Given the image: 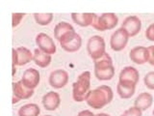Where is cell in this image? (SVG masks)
<instances>
[{"label":"cell","mask_w":154,"mask_h":116,"mask_svg":"<svg viewBox=\"0 0 154 116\" xmlns=\"http://www.w3.org/2000/svg\"><path fill=\"white\" fill-rule=\"evenodd\" d=\"M19 101H20V100H19V99H17V97L13 96V104H17V103H18Z\"/></svg>","instance_id":"obj_30"},{"label":"cell","mask_w":154,"mask_h":116,"mask_svg":"<svg viewBox=\"0 0 154 116\" xmlns=\"http://www.w3.org/2000/svg\"><path fill=\"white\" fill-rule=\"evenodd\" d=\"M135 90L136 87H130V86H124L120 83H118L117 86V92L119 96L122 99H130L135 94Z\"/></svg>","instance_id":"obj_22"},{"label":"cell","mask_w":154,"mask_h":116,"mask_svg":"<svg viewBox=\"0 0 154 116\" xmlns=\"http://www.w3.org/2000/svg\"><path fill=\"white\" fill-rule=\"evenodd\" d=\"M49 84L55 89H61L65 87L69 82V74L65 70H56L53 71L49 76Z\"/></svg>","instance_id":"obj_11"},{"label":"cell","mask_w":154,"mask_h":116,"mask_svg":"<svg viewBox=\"0 0 154 116\" xmlns=\"http://www.w3.org/2000/svg\"><path fill=\"white\" fill-rule=\"evenodd\" d=\"M95 116H111V115L107 114V113H98V114H96Z\"/></svg>","instance_id":"obj_31"},{"label":"cell","mask_w":154,"mask_h":116,"mask_svg":"<svg viewBox=\"0 0 154 116\" xmlns=\"http://www.w3.org/2000/svg\"><path fill=\"white\" fill-rule=\"evenodd\" d=\"M129 58L135 64L143 65L144 63L148 62V50L142 46L135 47L130 50Z\"/></svg>","instance_id":"obj_14"},{"label":"cell","mask_w":154,"mask_h":116,"mask_svg":"<svg viewBox=\"0 0 154 116\" xmlns=\"http://www.w3.org/2000/svg\"><path fill=\"white\" fill-rule=\"evenodd\" d=\"M94 76L98 80H110L114 77L115 67L108 53L94 61Z\"/></svg>","instance_id":"obj_3"},{"label":"cell","mask_w":154,"mask_h":116,"mask_svg":"<svg viewBox=\"0 0 154 116\" xmlns=\"http://www.w3.org/2000/svg\"><path fill=\"white\" fill-rule=\"evenodd\" d=\"M13 66H23L33 60V53L24 47L13 48Z\"/></svg>","instance_id":"obj_9"},{"label":"cell","mask_w":154,"mask_h":116,"mask_svg":"<svg viewBox=\"0 0 154 116\" xmlns=\"http://www.w3.org/2000/svg\"><path fill=\"white\" fill-rule=\"evenodd\" d=\"M51 60H52L51 55L42 51L41 50H38V48H36V50H34L33 61L37 66L41 68H46L47 66L50 65Z\"/></svg>","instance_id":"obj_19"},{"label":"cell","mask_w":154,"mask_h":116,"mask_svg":"<svg viewBox=\"0 0 154 116\" xmlns=\"http://www.w3.org/2000/svg\"><path fill=\"white\" fill-rule=\"evenodd\" d=\"M34 18L40 25H48L53 19V14H34Z\"/></svg>","instance_id":"obj_23"},{"label":"cell","mask_w":154,"mask_h":116,"mask_svg":"<svg viewBox=\"0 0 154 116\" xmlns=\"http://www.w3.org/2000/svg\"><path fill=\"white\" fill-rule=\"evenodd\" d=\"M122 28H123L124 30L127 32L129 37H134L141 31L142 21H141V19L136 16H130V17H127L123 21L122 24Z\"/></svg>","instance_id":"obj_12"},{"label":"cell","mask_w":154,"mask_h":116,"mask_svg":"<svg viewBox=\"0 0 154 116\" xmlns=\"http://www.w3.org/2000/svg\"><path fill=\"white\" fill-rule=\"evenodd\" d=\"M36 44L38 47V50L47 53V54H54L56 52V45L53 39L45 33H40L36 37Z\"/></svg>","instance_id":"obj_10"},{"label":"cell","mask_w":154,"mask_h":116,"mask_svg":"<svg viewBox=\"0 0 154 116\" xmlns=\"http://www.w3.org/2000/svg\"><path fill=\"white\" fill-rule=\"evenodd\" d=\"M148 50V63L154 66V46H150L147 47Z\"/></svg>","instance_id":"obj_28"},{"label":"cell","mask_w":154,"mask_h":116,"mask_svg":"<svg viewBox=\"0 0 154 116\" xmlns=\"http://www.w3.org/2000/svg\"><path fill=\"white\" fill-rule=\"evenodd\" d=\"M96 17L95 14L91 13H84V14H77V13H72L71 14V18L77 25L81 27H87L93 24L94 18Z\"/></svg>","instance_id":"obj_17"},{"label":"cell","mask_w":154,"mask_h":116,"mask_svg":"<svg viewBox=\"0 0 154 116\" xmlns=\"http://www.w3.org/2000/svg\"><path fill=\"white\" fill-rule=\"evenodd\" d=\"M105 48L106 45L104 39L99 35L91 36L87 44V50H88L90 57L94 61L99 59L101 56L105 54Z\"/></svg>","instance_id":"obj_5"},{"label":"cell","mask_w":154,"mask_h":116,"mask_svg":"<svg viewBox=\"0 0 154 116\" xmlns=\"http://www.w3.org/2000/svg\"><path fill=\"white\" fill-rule=\"evenodd\" d=\"M143 82L148 89L154 90V72H149L144 76Z\"/></svg>","instance_id":"obj_24"},{"label":"cell","mask_w":154,"mask_h":116,"mask_svg":"<svg viewBox=\"0 0 154 116\" xmlns=\"http://www.w3.org/2000/svg\"><path fill=\"white\" fill-rule=\"evenodd\" d=\"M146 37L147 40L154 42V23L150 24L146 31Z\"/></svg>","instance_id":"obj_27"},{"label":"cell","mask_w":154,"mask_h":116,"mask_svg":"<svg viewBox=\"0 0 154 116\" xmlns=\"http://www.w3.org/2000/svg\"><path fill=\"white\" fill-rule=\"evenodd\" d=\"M34 95V90L29 89L22 83V81L13 82V96L19 100H27Z\"/></svg>","instance_id":"obj_16"},{"label":"cell","mask_w":154,"mask_h":116,"mask_svg":"<svg viewBox=\"0 0 154 116\" xmlns=\"http://www.w3.org/2000/svg\"><path fill=\"white\" fill-rule=\"evenodd\" d=\"M129 35L127 32L124 30L123 28H119L117 29L111 36L110 39V47L114 51H120L126 47L128 40H129Z\"/></svg>","instance_id":"obj_8"},{"label":"cell","mask_w":154,"mask_h":116,"mask_svg":"<svg viewBox=\"0 0 154 116\" xmlns=\"http://www.w3.org/2000/svg\"><path fill=\"white\" fill-rule=\"evenodd\" d=\"M77 116H95L93 112H91V110H88V109H86V110H82L80 111V112L78 113V115Z\"/></svg>","instance_id":"obj_29"},{"label":"cell","mask_w":154,"mask_h":116,"mask_svg":"<svg viewBox=\"0 0 154 116\" xmlns=\"http://www.w3.org/2000/svg\"><path fill=\"white\" fill-rule=\"evenodd\" d=\"M81 46H82V38L78 34H76L70 41L61 45L63 50L67 52H75L77 50H79Z\"/></svg>","instance_id":"obj_21"},{"label":"cell","mask_w":154,"mask_h":116,"mask_svg":"<svg viewBox=\"0 0 154 116\" xmlns=\"http://www.w3.org/2000/svg\"><path fill=\"white\" fill-rule=\"evenodd\" d=\"M41 80V76L38 70L34 68H29L23 72L21 81L27 88L34 90L38 85Z\"/></svg>","instance_id":"obj_13"},{"label":"cell","mask_w":154,"mask_h":116,"mask_svg":"<svg viewBox=\"0 0 154 116\" xmlns=\"http://www.w3.org/2000/svg\"><path fill=\"white\" fill-rule=\"evenodd\" d=\"M41 113L40 106L36 104H27L18 109V116H38Z\"/></svg>","instance_id":"obj_20"},{"label":"cell","mask_w":154,"mask_h":116,"mask_svg":"<svg viewBox=\"0 0 154 116\" xmlns=\"http://www.w3.org/2000/svg\"><path fill=\"white\" fill-rule=\"evenodd\" d=\"M140 74L136 68L128 66L122 70L119 76V83L124 86L136 87L139 82Z\"/></svg>","instance_id":"obj_7"},{"label":"cell","mask_w":154,"mask_h":116,"mask_svg":"<svg viewBox=\"0 0 154 116\" xmlns=\"http://www.w3.org/2000/svg\"><path fill=\"white\" fill-rule=\"evenodd\" d=\"M153 103V97L150 93L143 92L140 94L134 102V106L140 108L142 111L147 110Z\"/></svg>","instance_id":"obj_18"},{"label":"cell","mask_w":154,"mask_h":116,"mask_svg":"<svg viewBox=\"0 0 154 116\" xmlns=\"http://www.w3.org/2000/svg\"><path fill=\"white\" fill-rule=\"evenodd\" d=\"M42 103L46 110H49V111L56 110L59 108V105L61 104L60 95L58 94L57 92L50 91L42 97Z\"/></svg>","instance_id":"obj_15"},{"label":"cell","mask_w":154,"mask_h":116,"mask_svg":"<svg viewBox=\"0 0 154 116\" xmlns=\"http://www.w3.org/2000/svg\"><path fill=\"white\" fill-rule=\"evenodd\" d=\"M114 92L110 86L101 85L94 90H91L87 96L86 102L89 106L94 109H101L113 101Z\"/></svg>","instance_id":"obj_1"},{"label":"cell","mask_w":154,"mask_h":116,"mask_svg":"<svg viewBox=\"0 0 154 116\" xmlns=\"http://www.w3.org/2000/svg\"><path fill=\"white\" fill-rule=\"evenodd\" d=\"M12 16H13V27H17L20 23L21 19L25 14L22 13H14Z\"/></svg>","instance_id":"obj_26"},{"label":"cell","mask_w":154,"mask_h":116,"mask_svg":"<svg viewBox=\"0 0 154 116\" xmlns=\"http://www.w3.org/2000/svg\"><path fill=\"white\" fill-rule=\"evenodd\" d=\"M91 89V72L86 71L77 77L76 81L72 85V98L75 102L86 101L87 96Z\"/></svg>","instance_id":"obj_2"},{"label":"cell","mask_w":154,"mask_h":116,"mask_svg":"<svg viewBox=\"0 0 154 116\" xmlns=\"http://www.w3.org/2000/svg\"><path fill=\"white\" fill-rule=\"evenodd\" d=\"M76 34L77 33L75 32L74 28L72 27L71 24L65 21L57 23L54 28V37L60 43V45H63V44H66L70 41Z\"/></svg>","instance_id":"obj_6"},{"label":"cell","mask_w":154,"mask_h":116,"mask_svg":"<svg viewBox=\"0 0 154 116\" xmlns=\"http://www.w3.org/2000/svg\"><path fill=\"white\" fill-rule=\"evenodd\" d=\"M120 116H143V111L136 106H132L125 110Z\"/></svg>","instance_id":"obj_25"},{"label":"cell","mask_w":154,"mask_h":116,"mask_svg":"<svg viewBox=\"0 0 154 116\" xmlns=\"http://www.w3.org/2000/svg\"><path fill=\"white\" fill-rule=\"evenodd\" d=\"M152 114L154 115V109H153V111H152Z\"/></svg>","instance_id":"obj_32"},{"label":"cell","mask_w":154,"mask_h":116,"mask_svg":"<svg viewBox=\"0 0 154 116\" xmlns=\"http://www.w3.org/2000/svg\"><path fill=\"white\" fill-rule=\"evenodd\" d=\"M45 116H52V115H45Z\"/></svg>","instance_id":"obj_33"},{"label":"cell","mask_w":154,"mask_h":116,"mask_svg":"<svg viewBox=\"0 0 154 116\" xmlns=\"http://www.w3.org/2000/svg\"><path fill=\"white\" fill-rule=\"evenodd\" d=\"M118 23L119 18L117 14L114 13H105L101 16L96 14L91 26L98 31H106L115 28L118 25Z\"/></svg>","instance_id":"obj_4"}]
</instances>
